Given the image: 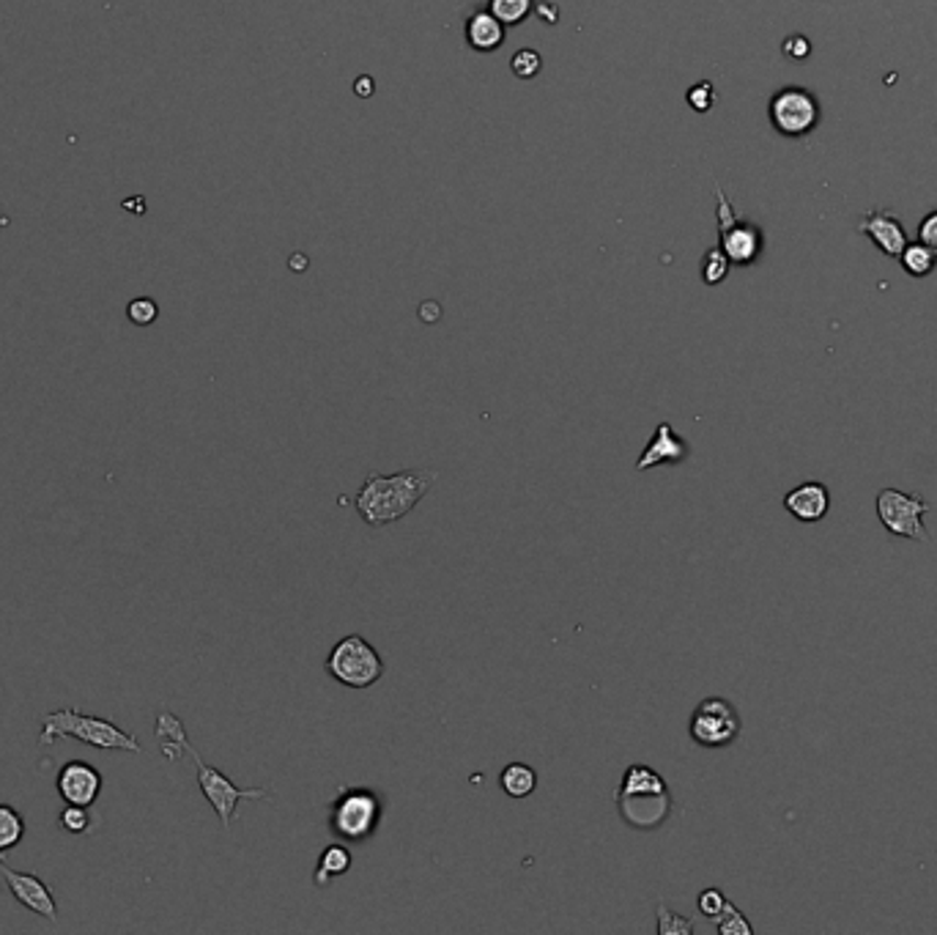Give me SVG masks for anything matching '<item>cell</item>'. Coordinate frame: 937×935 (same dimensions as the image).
Masks as SVG:
<instances>
[{"instance_id": "cell-1", "label": "cell", "mask_w": 937, "mask_h": 935, "mask_svg": "<svg viewBox=\"0 0 937 935\" xmlns=\"http://www.w3.org/2000/svg\"><path fill=\"white\" fill-rule=\"evenodd\" d=\"M154 735H157L159 749H163V755L168 757V760H179L181 755L192 757L198 771V788H201V793L207 795L212 810L217 812L223 828H231V823H234V815H236V806L242 804V801L271 799L269 788H236L223 771L209 766V763L198 755L196 746L190 744L185 724H181L179 716H174V713L168 711L159 713L157 724H154Z\"/></svg>"}, {"instance_id": "cell-2", "label": "cell", "mask_w": 937, "mask_h": 935, "mask_svg": "<svg viewBox=\"0 0 937 935\" xmlns=\"http://www.w3.org/2000/svg\"><path fill=\"white\" fill-rule=\"evenodd\" d=\"M434 483L436 472H431V469H406V472L395 475L368 472L362 489L357 491L354 508L365 524L387 527V524L406 519L423 502V497L428 494Z\"/></svg>"}, {"instance_id": "cell-3", "label": "cell", "mask_w": 937, "mask_h": 935, "mask_svg": "<svg viewBox=\"0 0 937 935\" xmlns=\"http://www.w3.org/2000/svg\"><path fill=\"white\" fill-rule=\"evenodd\" d=\"M58 738H75L99 752H132V755L143 752L141 741L121 730L119 724L102 716H91V713H80L75 708H58V711L44 716L38 746H53Z\"/></svg>"}, {"instance_id": "cell-4", "label": "cell", "mask_w": 937, "mask_h": 935, "mask_svg": "<svg viewBox=\"0 0 937 935\" xmlns=\"http://www.w3.org/2000/svg\"><path fill=\"white\" fill-rule=\"evenodd\" d=\"M326 672L348 689H370L384 675V661L379 650L365 636H343L326 658Z\"/></svg>"}, {"instance_id": "cell-5", "label": "cell", "mask_w": 937, "mask_h": 935, "mask_svg": "<svg viewBox=\"0 0 937 935\" xmlns=\"http://www.w3.org/2000/svg\"><path fill=\"white\" fill-rule=\"evenodd\" d=\"M381 815H384V806H381L379 795L370 793V790L346 788L335 799L330 826L341 839L362 843V839H368L376 832Z\"/></svg>"}, {"instance_id": "cell-6", "label": "cell", "mask_w": 937, "mask_h": 935, "mask_svg": "<svg viewBox=\"0 0 937 935\" xmlns=\"http://www.w3.org/2000/svg\"><path fill=\"white\" fill-rule=\"evenodd\" d=\"M770 124L779 135L784 137H806L817 130L819 124V110L817 97H814L808 88L801 86H787L770 99L768 104Z\"/></svg>"}, {"instance_id": "cell-7", "label": "cell", "mask_w": 937, "mask_h": 935, "mask_svg": "<svg viewBox=\"0 0 937 935\" xmlns=\"http://www.w3.org/2000/svg\"><path fill=\"white\" fill-rule=\"evenodd\" d=\"M878 508V519L891 535L896 538L911 541H929L927 527H924V516H927L929 505L918 494H905L900 489H883L874 500Z\"/></svg>"}, {"instance_id": "cell-8", "label": "cell", "mask_w": 937, "mask_h": 935, "mask_svg": "<svg viewBox=\"0 0 937 935\" xmlns=\"http://www.w3.org/2000/svg\"><path fill=\"white\" fill-rule=\"evenodd\" d=\"M740 735V716L724 697H707L691 716V738L707 749L729 746Z\"/></svg>"}, {"instance_id": "cell-9", "label": "cell", "mask_w": 937, "mask_h": 935, "mask_svg": "<svg viewBox=\"0 0 937 935\" xmlns=\"http://www.w3.org/2000/svg\"><path fill=\"white\" fill-rule=\"evenodd\" d=\"M718 234H721V251L726 253L729 264L737 267H748L759 258L765 247V236L751 220H737L732 212L729 201L724 192L718 190Z\"/></svg>"}, {"instance_id": "cell-10", "label": "cell", "mask_w": 937, "mask_h": 935, "mask_svg": "<svg viewBox=\"0 0 937 935\" xmlns=\"http://www.w3.org/2000/svg\"><path fill=\"white\" fill-rule=\"evenodd\" d=\"M639 801H647V804H650L656 812H661L663 817H669V810H672V795H669V788L667 782H663L661 773L634 763V766H628L623 784H620L617 790L620 812L639 804Z\"/></svg>"}, {"instance_id": "cell-11", "label": "cell", "mask_w": 937, "mask_h": 935, "mask_svg": "<svg viewBox=\"0 0 937 935\" xmlns=\"http://www.w3.org/2000/svg\"><path fill=\"white\" fill-rule=\"evenodd\" d=\"M0 872H3L11 898H14L22 909H27L31 914L42 916V920L47 922H58V903H55L53 898V889H49L42 878L31 876V872L11 870L5 861H0Z\"/></svg>"}, {"instance_id": "cell-12", "label": "cell", "mask_w": 937, "mask_h": 935, "mask_svg": "<svg viewBox=\"0 0 937 935\" xmlns=\"http://www.w3.org/2000/svg\"><path fill=\"white\" fill-rule=\"evenodd\" d=\"M104 777L99 768H93L86 760H69L60 766L58 777H55V788L64 804L77 806H93L99 793H102Z\"/></svg>"}, {"instance_id": "cell-13", "label": "cell", "mask_w": 937, "mask_h": 935, "mask_svg": "<svg viewBox=\"0 0 937 935\" xmlns=\"http://www.w3.org/2000/svg\"><path fill=\"white\" fill-rule=\"evenodd\" d=\"M858 231L867 234L869 240H872V245L878 247L880 253H885L889 258H900L902 251H905V245L911 242L907 240V231L905 225H902V220L896 218V214L885 212V209H874V212H869L867 218L861 220V225H858Z\"/></svg>"}, {"instance_id": "cell-14", "label": "cell", "mask_w": 937, "mask_h": 935, "mask_svg": "<svg viewBox=\"0 0 937 935\" xmlns=\"http://www.w3.org/2000/svg\"><path fill=\"white\" fill-rule=\"evenodd\" d=\"M689 453H691V445L674 434L672 425L658 423L650 445L642 450L639 461H636V472H647V469L661 467V464H680L689 458Z\"/></svg>"}, {"instance_id": "cell-15", "label": "cell", "mask_w": 937, "mask_h": 935, "mask_svg": "<svg viewBox=\"0 0 937 935\" xmlns=\"http://www.w3.org/2000/svg\"><path fill=\"white\" fill-rule=\"evenodd\" d=\"M784 508L797 522H819V519H825V513L830 511L828 486L817 483V480L795 486L792 491H787Z\"/></svg>"}, {"instance_id": "cell-16", "label": "cell", "mask_w": 937, "mask_h": 935, "mask_svg": "<svg viewBox=\"0 0 937 935\" xmlns=\"http://www.w3.org/2000/svg\"><path fill=\"white\" fill-rule=\"evenodd\" d=\"M467 42L480 53H493L504 42V25L491 11H475L467 22Z\"/></svg>"}, {"instance_id": "cell-17", "label": "cell", "mask_w": 937, "mask_h": 935, "mask_svg": "<svg viewBox=\"0 0 937 935\" xmlns=\"http://www.w3.org/2000/svg\"><path fill=\"white\" fill-rule=\"evenodd\" d=\"M348 870H352V854H348L346 845H326V850L319 859V867H315V887H326L332 878L346 876Z\"/></svg>"}, {"instance_id": "cell-18", "label": "cell", "mask_w": 937, "mask_h": 935, "mask_svg": "<svg viewBox=\"0 0 937 935\" xmlns=\"http://www.w3.org/2000/svg\"><path fill=\"white\" fill-rule=\"evenodd\" d=\"M499 784H502V790L510 799H526L529 793H535L537 773L529 766H524V763H510L502 771V777H499Z\"/></svg>"}, {"instance_id": "cell-19", "label": "cell", "mask_w": 937, "mask_h": 935, "mask_svg": "<svg viewBox=\"0 0 937 935\" xmlns=\"http://www.w3.org/2000/svg\"><path fill=\"white\" fill-rule=\"evenodd\" d=\"M25 837V817L9 804H0V861L16 848Z\"/></svg>"}, {"instance_id": "cell-20", "label": "cell", "mask_w": 937, "mask_h": 935, "mask_svg": "<svg viewBox=\"0 0 937 935\" xmlns=\"http://www.w3.org/2000/svg\"><path fill=\"white\" fill-rule=\"evenodd\" d=\"M900 261L911 278H927V275H933L937 267V256L927 245H924V242H907Z\"/></svg>"}, {"instance_id": "cell-21", "label": "cell", "mask_w": 937, "mask_h": 935, "mask_svg": "<svg viewBox=\"0 0 937 935\" xmlns=\"http://www.w3.org/2000/svg\"><path fill=\"white\" fill-rule=\"evenodd\" d=\"M93 806H77L66 804L58 815V826L69 834H91L93 826L99 823V817L93 815Z\"/></svg>"}, {"instance_id": "cell-22", "label": "cell", "mask_w": 937, "mask_h": 935, "mask_svg": "<svg viewBox=\"0 0 937 935\" xmlns=\"http://www.w3.org/2000/svg\"><path fill=\"white\" fill-rule=\"evenodd\" d=\"M658 916V935H691L694 933V920H685V916L674 914L672 909H667L663 903L656 905Z\"/></svg>"}, {"instance_id": "cell-23", "label": "cell", "mask_w": 937, "mask_h": 935, "mask_svg": "<svg viewBox=\"0 0 937 935\" xmlns=\"http://www.w3.org/2000/svg\"><path fill=\"white\" fill-rule=\"evenodd\" d=\"M532 11V0H491V14L502 25H518Z\"/></svg>"}, {"instance_id": "cell-24", "label": "cell", "mask_w": 937, "mask_h": 935, "mask_svg": "<svg viewBox=\"0 0 937 935\" xmlns=\"http://www.w3.org/2000/svg\"><path fill=\"white\" fill-rule=\"evenodd\" d=\"M713 922H715V925H718V933L721 935H751L754 933V927L748 925L746 916H743L740 911H737L735 905L729 903V900H726L724 911H721V914L715 916Z\"/></svg>"}, {"instance_id": "cell-25", "label": "cell", "mask_w": 937, "mask_h": 935, "mask_svg": "<svg viewBox=\"0 0 937 935\" xmlns=\"http://www.w3.org/2000/svg\"><path fill=\"white\" fill-rule=\"evenodd\" d=\"M510 69H513V75L521 77V80H532V77L540 75L543 58L535 49H521V53H515L513 60H510Z\"/></svg>"}, {"instance_id": "cell-26", "label": "cell", "mask_w": 937, "mask_h": 935, "mask_svg": "<svg viewBox=\"0 0 937 935\" xmlns=\"http://www.w3.org/2000/svg\"><path fill=\"white\" fill-rule=\"evenodd\" d=\"M157 315L159 305L154 300H148V297H137V300H132L130 305H126V319L135 326H152L154 321H157Z\"/></svg>"}, {"instance_id": "cell-27", "label": "cell", "mask_w": 937, "mask_h": 935, "mask_svg": "<svg viewBox=\"0 0 937 935\" xmlns=\"http://www.w3.org/2000/svg\"><path fill=\"white\" fill-rule=\"evenodd\" d=\"M726 272H729V258H726V253L721 251H710L707 256H704V269H702V278L704 283L715 286L721 283V280L726 278Z\"/></svg>"}, {"instance_id": "cell-28", "label": "cell", "mask_w": 937, "mask_h": 935, "mask_svg": "<svg viewBox=\"0 0 937 935\" xmlns=\"http://www.w3.org/2000/svg\"><path fill=\"white\" fill-rule=\"evenodd\" d=\"M724 905H726V898L721 889H704L700 900H696V909H700V914L707 916V920H715V916L724 911Z\"/></svg>"}, {"instance_id": "cell-29", "label": "cell", "mask_w": 937, "mask_h": 935, "mask_svg": "<svg viewBox=\"0 0 937 935\" xmlns=\"http://www.w3.org/2000/svg\"><path fill=\"white\" fill-rule=\"evenodd\" d=\"M713 86L710 82H700V86H694L689 91V104L696 110V113H707L710 108H713Z\"/></svg>"}, {"instance_id": "cell-30", "label": "cell", "mask_w": 937, "mask_h": 935, "mask_svg": "<svg viewBox=\"0 0 937 935\" xmlns=\"http://www.w3.org/2000/svg\"><path fill=\"white\" fill-rule=\"evenodd\" d=\"M918 242H924L937 256V212H929L927 218L922 220V225H918Z\"/></svg>"}, {"instance_id": "cell-31", "label": "cell", "mask_w": 937, "mask_h": 935, "mask_svg": "<svg viewBox=\"0 0 937 935\" xmlns=\"http://www.w3.org/2000/svg\"><path fill=\"white\" fill-rule=\"evenodd\" d=\"M812 53V42H808L806 36H790L784 42V55H790V58H806V55Z\"/></svg>"}, {"instance_id": "cell-32", "label": "cell", "mask_w": 937, "mask_h": 935, "mask_svg": "<svg viewBox=\"0 0 937 935\" xmlns=\"http://www.w3.org/2000/svg\"><path fill=\"white\" fill-rule=\"evenodd\" d=\"M357 93H362V97H370V88H373V82L368 80V77H365V80H357Z\"/></svg>"}, {"instance_id": "cell-33", "label": "cell", "mask_w": 937, "mask_h": 935, "mask_svg": "<svg viewBox=\"0 0 937 935\" xmlns=\"http://www.w3.org/2000/svg\"><path fill=\"white\" fill-rule=\"evenodd\" d=\"M5 225H9V218H5V214L0 212V229H5Z\"/></svg>"}]
</instances>
